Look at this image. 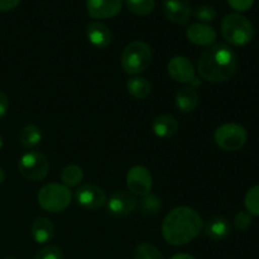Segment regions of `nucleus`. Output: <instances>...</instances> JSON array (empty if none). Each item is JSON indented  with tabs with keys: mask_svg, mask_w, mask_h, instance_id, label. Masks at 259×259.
Masks as SVG:
<instances>
[{
	"mask_svg": "<svg viewBox=\"0 0 259 259\" xmlns=\"http://www.w3.org/2000/svg\"><path fill=\"white\" fill-rule=\"evenodd\" d=\"M244 205L250 215L259 217V185H255L247 192L244 199Z\"/></svg>",
	"mask_w": 259,
	"mask_h": 259,
	"instance_id": "a878e982",
	"label": "nucleus"
},
{
	"mask_svg": "<svg viewBox=\"0 0 259 259\" xmlns=\"http://www.w3.org/2000/svg\"><path fill=\"white\" fill-rule=\"evenodd\" d=\"M171 259H195L192 255L186 254V253H179V254H175Z\"/></svg>",
	"mask_w": 259,
	"mask_h": 259,
	"instance_id": "473e14b6",
	"label": "nucleus"
},
{
	"mask_svg": "<svg viewBox=\"0 0 259 259\" xmlns=\"http://www.w3.org/2000/svg\"><path fill=\"white\" fill-rule=\"evenodd\" d=\"M20 0H0V12H8L18 7Z\"/></svg>",
	"mask_w": 259,
	"mask_h": 259,
	"instance_id": "2f4dec72",
	"label": "nucleus"
},
{
	"mask_svg": "<svg viewBox=\"0 0 259 259\" xmlns=\"http://www.w3.org/2000/svg\"><path fill=\"white\" fill-rule=\"evenodd\" d=\"M187 39L196 46H211L217 40V30L209 24L204 23H194L186 30Z\"/></svg>",
	"mask_w": 259,
	"mask_h": 259,
	"instance_id": "4468645a",
	"label": "nucleus"
},
{
	"mask_svg": "<svg viewBox=\"0 0 259 259\" xmlns=\"http://www.w3.org/2000/svg\"><path fill=\"white\" fill-rule=\"evenodd\" d=\"M151 62V47L142 40L131 42L121 53V67L128 75H139L149 67Z\"/></svg>",
	"mask_w": 259,
	"mask_h": 259,
	"instance_id": "20e7f679",
	"label": "nucleus"
},
{
	"mask_svg": "<svg viewBox=\"0 0 259 259\" xmlns=\"http://www.w3.org/2000/svg\"><path fill=\"white\" fill-rule=\"evenodd\" d=\"M247 139L248 133L245 128L237 123L222 124L214 133L217 146L227 152L240 151L247 143Z\"/></svg>",
	"mask_w": 259,
	"mask_h": 259,
	"instance_id": "423d86ee",
	"label": "nucleus"
},
{
	"mask_svg": "<svg viewBox=\"0 0 259 259\" xmlns=\"http://www.w3.org/2000/svg\"><path fill=\"white\" fill-rule=\"evenodd\" d=\"M106 206L110 214L115 217H128L136 210L137 200L131 192L114 191L106 200Z\"/></svg>",
	"mask_w": 259,
	"mask_h": 259,
	"instance_id": "9d476101",
	"label": "nucleus"
},
{
	"mask_svg": "<svg viewBox=\"0 0 259 259\" xmlns=\"http://www.w3.org/2000/svg\"><path fill=\"white\" fill-rule=\"evenodd\" d=\"M204 223L201 217L189 206H177L164 218L162 235L174 247L189 244L202 232Z\"/></svg>",
	"mask_w": 259,
	"mask_h": 259,
	"instance_id": "f03ea898",
	"label": "nucleus"
},
{
	"mask_svg": "<svg viewBox=\"0 0 259 259\" xmlns=\"http://www.w3.org/2000/svg\"><path fill=\"white\" fill-rule=\"evenodd\" d=\"M37 200L39 206L48 212H62L70 206L72 194L65 185L51 182L40 187Z\"/></svg>",
	"mask_w": 259,
	"mask_h": 259,
	"instance_id": "39448f33",
	"label": "nucleus"
},
{
	"mask_svg": "<svg viewBox=\"0 0 259 259\" xmlns=\"http://www.w3.org/2000/svg\"><path fill=\"white\" fill-rule=\"evenodd\" d=\"M30 234L33 240L38 244H46L55 235V225L48 218L40 217L33 222L30 228Z\"/></svg>",
	"mask_w": 259,
	"mask_h": 259,
	"instance_id": "a211bd4d",
	"label": "nucleus"
},
{
	"mask_svg": "<svg viewBox=\"0 0 259 259\" xmlns=\"http://www.w3.org/2000/svg\"><path fill=\"white\" fill-rule=\"evenodd\" d=\"M86 9L93 19H108L120 12L121 0H86Z\"/></svg>",
	"mask_w": 259,
	"mask_h": 259,
	"instance_id": "f8f14e48",
	"label": "nucleus"
},
{
	"mask_svg": "<svg viewBox=\"0 0 259 259\" xmlns=\"http://www.w3.org/2000/svg\"><path fill=\"white\" fill-rule=\"evenodd\" d=\"M238 57L234 51L224 43L209 46L200 56L197 72L200 77L209 82H225L235 75Z\"/></svg>",
	"mask_w": 259,
	"mask_h": 259,
	"instance_id": "f257e3e1",
	"label": "nucleus"
},
{
	"mask_svg": "<svg viewBox=\"0 0 259 259\" xmlns=\"http://www.w3.org/2000/svg\"><path fill=\"white\" fill-rule=\"evenodd\" d=\"M4 180H5V172H4V169H3L2 167H0V185H2L3 182H4Z\"/></svg>",
	"mask_w": 259,
	"mask_h": 259,
	"instance_id": "72a5a7b5",
	"label": "nucleus"
},
{
	"mask_svg": "<svg viewBox=\"0 0 259 259\" xmlns=\"http://www.w3.org/2000/svg\"><path fill=\"white\" fill-rule=\"evenodd\" d=\"M5 259H17V258H5Z\"/></svg>",
	"mask_w": 259,
	"mask_h": 259,
	"instance_id": "c9c22d12",
	"label": "nucleus"
},
{
	"mask_svg": "<svg viewBox=\"0 0 259 259\" xmlns=\"http://www.w3.org/2000/svg\"><path fill=\"white\" fill-rule=\"evenodd\" d=\"M9 109V98L5 93L0 91V119L4 118L5 114L8 113Z\"/></svg>",
	"mask_w": 259,
	"mask_h": 259,
	"instance_id": "7c9ffc66",
	"label": "nucleus"
},
{
	"mask_svg": "<svg viewBox=\"0 0 259 259\" xmlns=\"http://www.w3.org/2000/svg\"><path fill=\"white\" fill-rule=\"evenodd\" d=\"M126 90L137 100H144L152 91V85L147 78L142 76H133L126 82Z\"/></svg>",
	"mask_w": 259,
	"mask_h": 259,
	"instance_id": "aec40b11",
	"label": "nucleus"
},
{
	"mask_svg": "<svg viewBox=\"0 0 259 259\" xmlns=\"http://www.w3.org/2000/svg\"><path fill=\"white\" fill-rule=\"evenodd\" d=\"M163 12L171 22L185 24L191 17V4L190 0H163Z\"/></svg>",
	"mask_w": 259,
	"mask_h": 259,
	"instance_id": "ddd939ff",
	"label": "nucleus"
},
{
	"mask_svg": "<svg viewBox=\"0 0 259 259\" xmlns=\"http://www.w3.org/2000/svg\"><path fill=\"white\" fill-rule=\"evenodd\" d=\"M253 222V215H250L247 210H242L234 217V225L238 230H245L250 227Z\"/></svg>",
	"mask_w": 259,
	"mask_h": 259,
	"instance_id": "c85d7f7f",
	"label": "nucleus"
},
{
	"mask_svg": "<svg viewBox=\"0 0 259 259\" xmlns=\"http://www.w3.org/2000/svg\"><path fill=\"white\" fill-rule=\"evenodd\" d=\"M42 131L34 124L25 125L19 132V142L24 148H34L35 146H38L42 142Z\"/></svg>",
	"mask_w": 259,
	"mask_h": 259,
	"instance_id": "412c9836",
	"label": "nucleus"
},
{
	"mask_svg": "<svg viewBox=\"0 0 259 259\" xmlns=\"http://www.w3.org/2000/svg\"><path fill=\"white\" fill-rule=\"evenodd\" d=\"M3 146H4V139H3V137L0 136V149L3 148Z\"/></svg>",
	"mask_w": 259,
	"mask_h": 259,
	"instance_id": "f704fd0d",
	"label": "nucleus"
},
{
	"mask_svg": "<svg viewBox=\"0 0 259 259\" xmlns=\"http://www.w3.org/2000/svg\"><path fill=\"white\" fill-rule=\"evenodd\" d=\"M34 259H63V253L57 245H46L38 250Z\"/></svg>",
	"mask_w": 259,
	"mask_h": 259,
	"instance_id": "cd10ccee",
	"label": "nucleus"
},
{
	"mask_svg": "<svg viewBox=\"0 0 259 259\" xmlns=\"http://www.w3.org/2000/svg\"><path fill=\"white\" fill-rule=\"evenodd\" d=\"M86 37L89 42L96 48H106L111 43L113 34L106 24L101 22H90L86 25Z\"/></svg>",
	"mask_w": 259,
	"mask_h": 259,
	"instance_id": "2eb2a0df",
	"label": "nucleus"
},
{
	"mask_svg": "<svg viewBox=\"0 0 259 259\" xmlns=\"http://www.w3.org/2000/svg\"><path fill=\"white\" fill-rule=\"evenodd\" d=\"M20 175L28 181H40L50 172V162L47 157L38 151H28L18 162Z\"/></svg>",
	"mask_w": 259,
	"mask_h": 259,
	"instance_id": "0eeeda50",
	"label": "nucleus"
},
{
	"mask_svg": "<svg viewBox=\"0 0 259 259\" xmlns=\"http://www.w3.org/2000/svg\"><path fill=\"white\" fill-rule=\"evenodd\" d=\"M168 75L175 81L181 83H191L192 80L196 77V71L191 61L185 56H176L172 60H169L167 65Z\"/></svg>",
	"mask_w": 259,
	"mask_h": 259,
	"instance_id": "9b49d317",
	"label": "nucleus"
},
{
	"mask_svg": "<svg viewBox=\"0 0 259 259\" xmlns=\"http://www.w3.org/2000/svg\"><path fill=\"white\" fill-rule=\"evenodd\" d=\"M134 259H164V257L151 243H141L134 249Z\"/></svg>",
	"mask_w": 259,
	"mask_h": 259,
	"instance_id": "393cba45",
	"label": "nucleus"
},
{
	"mask_svg": "<svg viewBox=\"0 0 259 259\" xmlns=\"http://www.w3.org/2000/svg\"><path fill=\"white\" fill-rule=\"evenodd\" d=\"M228 4L237 12H245L253 7L254 0H228Z\"/></svg>",
	"mask_w": 259,
	"mask_h": 259,
	"instance_id": "c756f323",
	"label": "nucleus"
},
{
	"mask_svg": "<svg viewBox=\"0 0 259 259\" xmlns=\"http://www.w3.org/2000/svg\"><path fill=\"white\" fill-rule=\"evenodd\" d=\"M200 103V96L194 88L184 86L180 89L175 96L176 108L182 113H192L197 109Z\"/></svg>",
	"mask_w": 259,
	"mask_h": 259,
	"instance_id": "dca6fc26",
	"label": "nucleus"
},
{
	"mask_svg": "<svg viewBox=\"0 0 259 259\" xmlns=\"http://www.w3.org/2000/svg\"><path fill=\"white\" fill-rule=\"evenodd\" d=\"M128 9L136 15H148L156 7V0H125Z\"/></svg>",
	"mask_w": 259,
	"mask_h": 259,
	"instance_id": "b1692460",
	"label": "nucleus"
},
{
	"mask_svg": "<svg viewBox=\"0 0 259 259\" xmlns=\"http://www.w3.org/2000/svg\"><path fill=\"white\" fill-rule=\"evenodd\" d=\"M152 129L158 138H171L179 131V123L175 116L169 114H161L152 121Z\"/></svg>",
	"mask_w": 259,
	"mask_h": 259,
	"instance_id": "f3484780",
	"label": "nucleus"
},
{
	"mask_svg": "<svg viewBox=\"0 0 259 259\" xmlns=\"http://www.w3.org/2000/svg\"><path fill=\"white\" fill-rule=\"evenodd\" d=\"M83 180V171L77 164H70L61 172V181L66 187H75Z\"/></svg>",
	"mask_w": 259,
	"mask_h": 259,
	"instance_id": "4be33fe9",
	"label": "nucleus"
},
{
	"mask_svg": "<svg viewBox=\"0 0 259 259\" xmlns=\"http://www.w3.org/2000/svg\"><path fill=\"white\" fill-rule=\"evenodd\" d=\"M232 232L229 222L223 217H212L205 224V233L210 239L219 242L229 237Z\"/></svg>",
	"mask_w": 259,
	"mask_h": 259,
	"instance_id": "6ab92c4d",
	"label": "nucleus"
},
{
	"mask_svg": "<svg viewBox=\"0 0 259 259\" xmlns=\"http://www.w3.org/2000/svg\"><path fill=\"white\" fill-rule=\"evenodd\" d=\"M162 204L161 200L153 194H148L146 196L142 197V200L139 201V210L143 215L146 217H153L157 212L161 210Z\"/></svg>",
	"mask_w": 259,
	"mask_h": 259,
	"instance_id": "5701e85b",
	"label": "nucleus"
},
{
	"mask_svg": "<svg viewBox=\"0 0 259 259\" xmlns=\"http://www.w3.org/2000/svg\"><path fill=\"white\" fill-rule=\"evenodd\" d=\"M222 34L228 43L235 47H242L252 42L255 29L252 22L240 13H230L222 22Z\"/></svg>",
	"mask_w": 259,
	"mask_h": 259,
	"instance_id": "7ed1b4c3",
	"label": "nucleus"
},
{
	"mask_svg": "<svg viewBox=\"0 0 259 259\" xmlns=\"http://www.w3.org/2000/svg\"><path fill=\"white\" fill-rule=\"evenodd\" d=\"M75 199L80 206L88 210H98L106 204L105 190L94 184H83L75 192Z\"/></svg>",
	"mask_w": 259,
	"mask_h": 259,
	"instance_id": "6e6552de",
	"label": "nucleus"
},
{
	"mask_svg": "<svg viewBox=\"0 0 259 259\" xmlns=\"http://www.w3.org/2000/svg\"><path fill=\"white\" fill-rule=\"evenodd\" d=\"M217 15L218 13L217 10H215V8L209 4L199 5V7H196V9H195L194 12V17L196 18L197 20H200V23H204V24L214 22V20L217 19Z\"/></svg>",
	"mask_w": 259,
	"mask_h": 259,
	"instance_id": "bb28decb",
	"label": "nucleus"
},
{
	"mask_svg": "<svg viewBox=\"0 0 259 259\" xmlns=\"http://www.w3.org/2000/svg\"><path fill=\"white\" fill-rule=\"evenodd\" d=\"M126 186L132 195L143 197L151 194L152 186H153L151 172L144 166L132 167L126 174Z\"/></svg>",
	"mask_w": 259,
	"mask_h": 259,
	"instance_id": "1a4fd4ad",
	"label": "nucleus"
}]
</instances>
